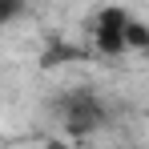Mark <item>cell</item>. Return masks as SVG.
I'll list each match as a JSON object with an SVG mask.
<instances>
[{
	"label": "cell",
	"mask_w": 149,
	"mask_h": 149,
	"mask_svg": "<svg viewBox=\"0 0 149 149\" xmlns=\"http://www.w3.org/2000/svg\"><path fill=\"white\" fill-rule=\"evenodd\" d=\"M89 36L101 56H121L129 49H149V28L133 20L121 4H105L97 16L89 20Z\"/></svg>",
	"instance_id": "obj_1"
},
{
	"label": "cell",
	"mask_w": 149,
	"mask_h": 149,
	"mask_svg": "<svg viewBox=\"0 0 149 149\" xmlns=\"http://www.w3.org/2000/svg\"><path fill=\"white\" fill-rule=\"evenodd\" d=\"M49 149H61V145H49Z\"/></svg>",
	"instance_id": "obj_3"
},
{
	"label": "cell",
	"mask_w": 149,
	"mask_h": 149,
	"mask_svg": "<svg viewBox=\"0 0 149 149\" xmlns=\"http://www.w3.org/2000/svg\"><path fill=\"white\" fill-rule=\"evenodd\" d=\"M56 121L77 141L93 137V133H101L109 125V101L101 93H93V89H73V93H65L56 101Z\"/></svg>",
	"instance_id": "obj_2"
}]
</instances>
